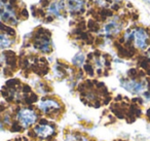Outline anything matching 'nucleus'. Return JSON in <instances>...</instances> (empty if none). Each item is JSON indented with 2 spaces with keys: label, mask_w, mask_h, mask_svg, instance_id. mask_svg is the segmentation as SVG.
<instances>
[{
  "label": "nucleus",
  "mask_w": 150,
  "mask_h": 141,
  "mask_svg": "<svg viewBox=\"0 0 150 141\" xmlns=\"http://www.w3.org/2000/svg\"><path fill=\"white\" fill-rule=\"evenodd\" d=\"M6 1H7V0H1V2H2V3H4V2H6Z\"/></svg>",
  "instance_id": "nucleus-16"
},
{
  "label": "nucleus",
  "mask_w": 150,
  "mask_h": 141,
  "mask_svg": "<svg viewBox=\"0 0 150 141\" xmlns=\"http://www.w3.org/2000/svg\"><path fill=\"white\" fill-rule=\"evenodd\" d=\"M39 108L43 112H50L57 110L60 108V104L54 100H44V101L40 102Z\"/></svg>",
  "instance_id": "nucleus-5"
},
{
  "label": "nucleus",
  "mask_w": 150,
  "mask_h": 141,
  "mask_svg": "<svg viewBox=\"0 0 150 141\" xmlns=\"http://www.w3.org/2000/svg\"><path fill=\"white\" fill-rule=\"evenodd\" d=\"M148 38L149 36L147 32L142 28H138L133 31V39L135 46L140 50H145L148 46Z\"/></svg>",
  "instance_id": "nucleus-1"
},
{
  "label": "nucleus",
  "mask_w": 150,
  "mask_h": 141,
  "mask_svg": "<svg viewBox=\"0 0 150 141\" xmlns=\"http://www.w3.org/2000/svg\"><path fill=\"white\" fill-rule=\"evenodd\" d=\"M35 133L41 138H45L54 133V128L48 125H39L35 128Z\"/></svg>",
  "instance_id": "nucleus-6"
},
{
  "label": "nucleus",
  "mask_w": 150,
  "mask_h": 141,
  "mask_svg": "<svg viewBox=\"0 0 150 141\" xmlns=\"http://www.w3.org/2000/svg\"><path fill=\"white\" fill-rule=\"evenodd\" d=\"M149 57H150V51H149Z\"/></svg>",
  "instance_id": "nucleus-18"
},
{
  "label": "nucleus",
  "mask_w": 150,
  "mask_h": 141,
  "mask_svg": "<svg viewBox=\"0 0 150 141\" xmlns=\"http://www.w3.org/2000/svg\"><path fill=\"white\" fill-rule=\"evenodd\" d=\"M82 4L83 3L80 0H69V7L72 11H77L82 9Z\"/></svg>",
  "instance_id": "nucleus-9"
},
{
  "label": "nucleus",
  "mask_w": 150,
  "mask_h": 141,
  "mask_svg": "<svg viewBox=\"0 0 150 141\" xmlns=\"http://www.w3.org/2000/svg\"><path fill=\"white\" fill-rule=\"evenodd\" d=\"M36 46H37L40 51H42L43 53H47L50 51V40H48L47 38H42V39H40L39 41L36 43Z\"/></svg>",
  "instance_id": "nucleus-8"
},
{
  "label": "nucleus",
  "mask_w": 150,
  "mask_h": 141,
  "mask_svg": "<svg viewBox=\"0 0 150 141\" xmlns=\"http://www.w3.org/2000/svg\"><path fill=\"white\" fill-rule=\"evenodd\" d=\"M18 120L23 127H29L36 122L37 116L33 110L21 109L18 113Z\"/></svg>",
  "instance_id": "nucleus-2"
},
{
  "label": "nucleus",
  "mask_w": 150,
  "mask_h": 141,
  "mask_svg": "<svg viewBox=\"0 0 150 141\" xmlns=\"http://www.w3.org/2000/svg\"><path fill=\"white\" fill-rule=\"evenodd\" d=\"M40 3L42 4V6H47L48 0H40Z\"/></svg>",
  "instance_id": "nucleus-13"
},
{
  "label": "nucleus",
  "mask_w": 150,
  "mask_h": 141,
  "mask_svg": "<svg viewBox=\"0 0 150 141\" xmlns=\"http://www.w3.org/2000/svg\"><path fill=\"white\" fill-rule=\"evenodd\" d=\"M119 7L117 6V4H114V6H113V9H118Z\"/></svg>",
  "instance_id": "nucleus-15"
},
{
  "label": "nucleus",
  "mask_w": 150,
  "mask_h": 141,
  "mask_svg": "<svg viewBox=\"0 0 150 141\" xmlns=\"http://www.w3.org/2000/svg\"><path fill=\"white\" fill-rule=\"evenodd\" d=\"M0 64H1V59H0Z\"/></svg>",
  "instance_id": "nucleus-17"
},
{
  "label": "nucleus",
  "mask_w": 150,
  "mask_h": 141,
  "mask_svg": "<svg viewBox=\"0 0 150 141\" xmlns=\"http://www.w3.org/2000/svg\"><path fill=\"white\" fill-rule=\"evenodd\" d=\"M72 62H73V64L76 65V66H81L84 62V55L82 54V53H78L77 55H75Z\"/></svg>",
  "instance_id": "nucleus-12"
},
{
  "label": "nucleus",
  "mask_w": 150,
  "mask_h": 141,
  "mask_svg": "<svg viewBox=\"0 0 150 141\" xmlns=\"http://www.w3.org/2000/svg\"><path fill=\"white\" fill-rule=\"evenodd\" d=\"M121 85H122L127 91L131 92V93H133V94L141 93L146 88V85L143 81H137V80H123V81H121Z\"/></svg>",
  "instance_id": "nucleus-3"
},
{
  "label": "nucleus",
  "mask_w": 150,
  "mask_h": 141,
  "mask_svg": "<svg viewBox=\"0 0 150 141\" xmlns=\"http://www.w3.org/2000/svg\"><path fill=\"white\" fill-rule=\"evenodd\" d=\"M11 43V39L4 34H0V48H4L9 46Z\"/></svg>",
  "instance_id": "nucleus-11"
},
{
  "label": "nucleus",
  "mask_w": 150,
  "mask_h": 141,
  "mask_svg": "<svg viewBox=\"0 0 150 141\" xmlns=\"http://www.w3.org/2000/svg\"><path fill=\"white\" fill-rule=\"evenodd\" d=\"M119 31H120V26L114 21L110 22V23L105 26V32L108 35H110V34H117Z\"/></svg>",
  "instance_id": "nucleus-7"
},
{
  "label": "nucleus",
  "mask_w": 150,
  "mask_h": 141,
  "mask_svg": "<svg viewBox=\"0 0 150 141\" xmlns=\"http://www.w3.org/2000/svg\"><path fill=\"white\" fill-rule=\"evenodd\" d=\"M62 7H63V3L62 2H61V3L54 2V3H52V4L50 6V9H48V11L59 17V16H60V11H61V9H62Z\"/></svg>",
  "instance_id": "nucleus-10"
},
{
  "label": "nucleus",
  "mask_w": 150,
  "mask_h": 141,
  "mask_svg": "<svg viewBox=\"0 0 150 141\" xmlns=\"http://www.w3.org/2000/svg\"><path fill=\"white\" fill-rule=\"evenodd\" d=\"M0 17H1V19L6 22L17 24V19H16L13 9L9 5H4L2 2H0Z\"/></svg>",
  "instance_id": "nucleus-4"
},
{
  "label": "nucleus",
  "mask_w": 150,
  "mask_h": 141,
  "mask_svg": "<svg viewBox=\"0 0 150 141\" xmlns=\"http://www.w3.org/2000/svg\"><path fill=\"white\" fill-rule=\"evenodd\" d=\"M16 1H17V0H9V2H11V4H13V3H15Z\"/></svg>",
  "instance_id": "nucleus-14"
}]
</instances>
